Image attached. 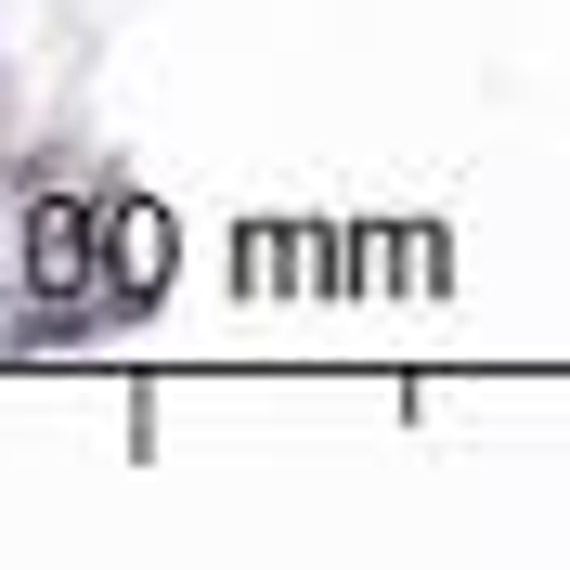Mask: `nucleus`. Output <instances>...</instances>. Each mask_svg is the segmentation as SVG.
<instances>
[{"label":"nucleus","mask_w":570,"mask_h":570,"mask_svg":"<svg viewBox=\"0 0 570 570\" xmlns=\"http://www.w3.org/2000/svg\"><path fill=\"white\" fill-rule=\"evenodd\" d=\"M91 247H105L91 208H66V195L27 208V285H39V298H91Z\"/></svg>","instance_id":"nucleus-1"},{"label":"nucleus","mask_w":570,"mask_h":570,"mask_svg":"<svg viewBox=\"0 0 570 570\" xmlns=\"http://www.w3.org/2000/svg\"><path fill=\"white\" fill-rule=\"evenodd\" d=\"M105 285L117 298H156L169 285V208H117L105 220Z\"/></svg>","instance_id":"nucleus-2"}]
</instances>
